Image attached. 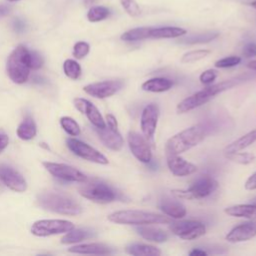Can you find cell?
<instances>
[{"label": "cell", "instance_id": "obj_1", "mask_svg": "<svg viewBox=\"0 0 256 256\" xmlns=\"http://www.w3.org/2000/svg\"><path fill=\"white\" fill-rule=\"evenodd\" d=\"M249 78H250L249 75H240V76H237V77H234L231 79L221 81L216 84L208 85L206 88L197 91L196 93L192 94L191 96H188L187 98H185L181 102H179L176 107V110L180 114L189 112L197 107H200V106L206 104L207 102L212 100L218 94H220L228 89H231V88L245 82L246 80H249Z\"/></svg>", "mask_w": 256, "mask_h": 256}, {"label": "cell", "instance_id": "obj_2", "mask_svg": "<svg viewBox=\"0 0 256 256\" xmlns=\"http://www.w3.org/2000/svg\"><path fill=\"white\" fill-rule=\"evenodd\" d=\"M37 202L45 210L63 215H78L81 206L67 194L57 191H44L37 196Z\"/></svg>", "mask_w": 256, "mask_h": 256}, {"label": "cell", "instance_id": "obj_3", "mask_svg": "<svg viewBox=\"0 0 256 256\" xmlns=\"http://www.w3.org/2000/svg\"><path fill=\"white\" fill-rule=\"evenodd\" d=\"M206 135L205 128L198 124L188 127L170 137L165 144L166 154L179 155L198 145Z\"/></svg>", "mask_w": 256, "mask_h": 256}, {"label": "cell", "instance_id": "obj_4", "mask_svg": "<svg viewBox=\"0 0 256 256\" xmlns=\"http://www.w3.org/2000/svg\"><path fill=\"white\" fill-rule=\"evenodd\" d=\"M107 219L116 224L135 226L171 223V218L167 215L164 216L143 210H119L109 214Z\"/></svg>", "mask_w": 256, "mask_h": 256}, {"label": "cell", "instance_id": "obj_5", "mask_svg": "<svg viewBox=\"0 0 256 256\" xmlns=\"http://www.w3.org/2000/svg\"><path fill=\"white\" fill-rule=\"evenodd\" d=\"M6 69L9 78L14 83H25L31 70L30 50L23 45L17 46L8 57Z\"/></svg>", "mask_w": 256, "mask_h": 256}, {"label": "cell", "instance_id": "obj_6", "mask_svg": "<svg viewBox=\"0 0 256 256\" xmlns=\"http://www.w3.org/2000/svg\"><path fill=\"white\" fill-rule=\"evenodd\" d=\"M84 183L85 184L79 188V193L88 200L99 204H107L118 198L117 192L108 184L100 180L93 179L88 182L85 181Z\"/></svg>", "mask_w": 256, "mask_h": 256}, {"label": "cell", "instance_id": "obj_7", "mask_svg": "<svg viewBox=\"0 0 256 256\" xmlns=\"http://www.w3.org/2000/svg\"><path fill=\"white\" fill-rule=\"evenodd\" d=\"M218 188V182L210 175H203L193 184L184 190H173L172 193L177 198L203 199L210 196Z\"/></svg>", "mask_w": 256, "mask_h": 256}, {"label": "cell", "instance_id": "obj_8", "mask_svg": "<svg viewBox=\"0 0 256 256\" xmlns=\"http://www.w3.org/2000/svg\"><path fill=\"white\" fill-rule=\"evenodd\" d=\"M73 228L74 224L68 220L44 219L34 222L31 226V232L35 236L46 237L55 234L67 233Z\"/></svg>", "mask_w": 256, "mask_h": 256}, {"label": "cell", "instance_id": "obj_9", "mask_svg": "<svg viewBox=\"0 0 256 256\" xmlns=\"http://www.w3.org/2000/svg\"><path fill=\"white\" fill-rule=\"evenodd\" d=\"M170 231L183 240H195L206 233V226L197 220H184L173 222L169 226Z\"/></svg>", "mask_w": 256, "mask_h": 256}, {"label": "cell", "instance_id": "obj_10", "mask_svg": "<svg viewBox=\"0 0 256 256\" xmlns=\"http://www.w3.org/2000/svg\"><path fill=\"white\" fill-rule=\"evenodd\" d=\"M66 144L69 150L80 158L102 165H106L109 163L105 155H103L101 152H99L98 150H96L95 148L81 140L75 138H68L66 140Z\"/></svg>", "mask_w": 256, "mask_h": 256}, {"label": "cell", "instance_id": "obj_11", "mask_svg": "<svg viewBox=\"0 0 256 256\" xmlns=\"http://www.w3.org/2000/svg\"><path fill=\"white\" fill-rule=\"evenodd\" d=\"M127 142L133 156L142 163L148 164L152 160V151L149 141L144 135L135 131H129L127 134Z\"/></svg>", "mask_w": 256, "mask_h": 256}, {"label": "cell", "instance_id": "obj_12", "mask_svg": "<svg viewBox=\"0 0 256 256\" xmlns=\"http://www.w3.org/2000/svg\"><path fill=\"white\" fill-rule=\"evenodd\" d=\"M43 166L46 168V170L52 174L53 176L69 181V182H79L84 183L88 180L87 176L79 171L78 169L69 166L67 164L63 163H54V162H43Z\"/></svg>", "mask_w": 256, "mask_h": 256}, {"label": "cell", "instance_id": "obj_13", "mask_svg": "<svg viewBox=\"0 0 256 256\" xmlns=\"http://www.w3.org/2000/svg\"><path fill=\"white\" fill-rule=\"evenodd\" d=\"M123 86L124 82L122 80H105L88 84L84 86L83 90L90 96L104 99L116 94L123 88Z\"/></svg>", "mask_w": 256, "mask_h": 256}, {"label": "cell", "instance_id": "obj_14", "mask_svg": "<svg viewBox=\"0 0 256 256\" xmlns=\"http://www.w3.org/2000/svg\"><path fill=\"white\" fill-rule=\"evenodd\" d=\"M159 118V107L154 104H148L144 107L140 118V128L148 141H152Z\"/></svg>", "mask_w": 256, "mask_h": 256}, {"label": "cell", "instance_id": "obj_15", "mask_svg": "<svg viewBox=\"0 0 256 256\" xmlns=\"http://www.w3.org/2000/svg\"><path fill=\"white\" fill-rule=\"evenodd\" d=\"M0 180L9 189L16 192H24L27 189V183L24 177L12 167L0 164Z\"/></svg>", "mask_w": 256, "mask_h": 256}, {"label": "cell", "instance_id": "obj_16", "mask_svg": "<svg viewBox=\"0 0 256 256\" xmlns=\"http://www.w3.org/2000/svg\"><path fill=\"white\" fill-rule=\"evenodd\" d=\"M256 236V221L251 220L233 227L226 235V240L230 243L248 241Z\"/></svg>", "mask_w": 256, "mask_h": 256}, {"label": "cell", "instance_id": "obj_17", "mask_svg": "<svg viewBox=\"0 0 256 256\" xmlns=\"http://www.w3.org/2000/svg\"><path fill=\"white\" fill-rule=\"evenodd\" d=\"M166 162L169 171L177 177H184L191 175L197 171V166L191 162L186 161L184 158L173 155L166 154Z\"/></svg>", "mask_w": 256, "mask_h": 256}, {"label": "cell", "instance_id": "obj_18", "mask_svg": "<svg viewBox=\"0 0 256 256\" xmlns=\"http://www.w3.org/2000/svg\"><path fill=\"white\" fill-rule=\"evenodd\" d=\"M95 132L97 133L99 139L104 144V146L108 149L113 151H120L122 149L124 145V140L118 130L115 131L106 126L104 128L95 127Z\"/></svg>", "mask_w": 256, "mask_h": 256}, {"label": "cell", "instance_id": "obj_19", "mask_svg": "<svg viewBox=\"0 0 256 256\" xmlns=\"http://www.w3.org/2000/svg\"><path fill=\"white\" fill-rule=\"evenodd\" d=\"M159 208L165 215H167L171 219H181L187 213L186 207L180 201L168 197L160 200Z\"/></svg>", "mask_w": 256, "mask_h": 256}, {"label": "cell", "instance_id": "obj_20", "mask_svg": "<svg viewBox=\"0 0 256 256\" xmlns=\"http://www.w3.org/2000/svg\"><path fill=\"white\" fill-rule=\"evenodd\" d=\"M136 231L138 235H140L145 240L156 242V243H163L166 242L169 238L167 232L163 229L155 226L150 225H138L136 227Z\"/></svg>", "mask_w": 256, "mask_h": 256}, {"label": "cell", "instance_id": "obj_21", "mask_svg": "<svg viewBox=\"0 0 256 256\" xmlns=\"http://www.w3.org/2000/svg\"><path fill=\"white\" fill-rule=\"evenodd\" d=\"M71 253L77 254H93V255H108L113 251L112 249L103 243H87L72 246L68 249Z\"/></svg>", "mask_w": 256, "mask_h": 256}, {"label": "cell", "instance_id": "obj_22", "mask_svg": "<svg viewBox=\"0 0 256 256\" xmlns=\"http://www.w3.org/2000/svg\"><path fill=\"white\" fill-rule=\"evenodd\" d=\"M224 212L232 217L256 220V204H237L224 209Z\"/></svg>", "mask_w": 256, "mask_h": 256}, {"label": "cell", "instance_id": "obj_23", "mask_svg": "<svg viewBox=\"0 0 256 256\" xmlns=\"http://www.w3.org/2000/svg\"><path fill=\"white\" fill-rule=\"evenodd\" d=\"M187 31L180 27L175 26H164L150 28L149 38L152 39H167V38H178L185 35Z\"/></svg>", "mask_w": 256, "mask_h": 256}, {"label": "cell", "instance_id": "obj_24", "mask_svg": "<svg viewBox=\"0 0 256 256\" xmlns=\"http://www.w3.org/2000/svg\"><path fill=\"white\" fill-rule=\"evenodd\" d=\"M172 86H173L172 80L164 77H155L143 82L141 85V89L147 92L162 93L171 89Z\"/></svg>", "mask_w": 256, "mask_h": 256}, {"label": "cell", "instance_id": "obj_25", "mask_svg": "<svg viewBox=\"0 0 256 256\" xmlns=\"http://www.w3.org/2000/svg\"><path fill=\"white\" fill-rule=\"evenodd\" d=\"M254 142H256V128L249 131L248 133L244 134L243 136H241L240 138L231 142L230 144H228L224 148V154L241 151V150L247 148L248 146L252 145Z\"/></svg>", "mask_w": 256, "mask_h": 256}, {"label": "cell", "instance_id": "obj_26", "mask_svg": "<svg viewBox=\"0 0 256 256\" xmlns=\"http://www.w3.org/2000/svg\"><path fill=\"white\" fill-rule=\"evenodd\" d=\"M125 251L133 256H159L161 250L153 245L143 243H131L126 246Z\"/></svg>", "mask_w": 256, "mask_h": 256}, {"label": "cell", "instance_id": "obj_27", "mask_svg": "<svg viewBox=\"0 0 256 256\" xmlns=\"http://www.w3.org/2000/svg\"><path fill=\"white\" fill-rule=\"evenodd\" d=\"M17 136L22 140H31L37 133L36 124L31 116H26L17 128Z\"/></svg>", "mask_w": 256, "mask_h": 256}, {"label": "cell", "instance_id": "obj_28", "mask_svg": "<svg viewBox=\"0 0 256 256\" xmlns=\"http://www.w3.org/2000/svg\"><path fill=\"white\" fill-rule=\"evenodd\" d=\"M219 36L218 32H205V33H200V34H194L190 36H186L184 38H181L178 42L181 44H188V45H193V44H203V43H209L216 39Z\"/></svg>", "mask_w": 256, "mask_h": 256}, {"label": "cell", "instance_id": "obj_29", "mask_svg": "<svg viewBox=\"0 0 256 256\" xmlns=\"http://www.w3.org/2000/svg\"><path fill=\"white\" fill-rule=\"evenodd\" d=\"M83 113L87 116L88 120L92 123V125L94 127H96V128L106 127V122H105L103 116L101 115V113L99 112L97 107L93 103H91L90 101L87 102Z\"/></svg>", "mask_w": 256, "mask_h": 256}, {"label": "cell", "instance_id": "obj_30", "mask_svg": "<svg viewBox=\"0 0 256 256\" xmlns=\"http://www.w3.org/2000/svg\"><path fill=\"white\" fill-rule=\"evenodd\" d=\"M151 27H137L124 32L121 35V40L125 42H135L149 38Z\"/></svg>", "mask_w": 256, "mask_h": 256}, {"label": "cell", "instance_id": "obj_31", "mask_svg": "<svg viewBox=\"0 0 256 256\" xmlns=\"http://www.w3.org/2000/svg\"><path fill=\"white\" fill-rule=\"evenodd\" d=\"M93 236V232L86 229H72L67 232L66 235L61 239V243L63 244H72L78 243L84 239L90 238Z\"/></svg>", "mask_w": 256, "mask_h": 256}, {"label": "cell", "instance_id": "obj_32", "mask_svg": "<svg viewBox=\"0 0 256 256\" xmlns=\"http://www.w3.org/2000/svg\"><path fill=\"white\" fill-rule=\"evenodd\" d=\"M110 15V10L105 6H93L88 10L87 19L90 22H99Z\"/></svg>", "mask_w": 256, "mask_h": 256}, {"label": "cell", "instance_id": "obj_33", "mask_svg": "<svg viewBox=\"0 0 256 256\" xmlns=\"http://www.w3.org/2000/svg\"><path fill=\"white\" fill-rule=\"evenodd\" d=\"M225 157L233 162H236L238 164H242V165H247L250 164L252 162H254L255 160V155L253 153L250 152H232V153H227L225 154Z\"/></svg>", "mask_w": 256, "mask_h": 256}, {"label": "cell", "instance_id": "obj_34", "mask_svg": "<svg viewBox=\"0 0 256 256\" xmlns=\"http://www.w3.org/2000/svg\"><path fill=\"white\" fill-rule=\"evenodd\" d=\"M63 70L67 77L76 80L81 75V66L73 59H67L63 63Z\"/></svg>", "mask_w": 256, "mask_h": 256}, {"label": "cell", "instance_id": "obj_35", "mask_svg": "<svg viewBox=\"0 0 256 256\" xmlns=\"http://www.w3.org/2000/svg\"><path fill=\"white\" fill-rule=\"evenodd\" d=\"M60 124H61V127L64 129V131L71 136H78L81 132L79 124L71 117H68V116L62 117L60 119Z\"/></svg>", "mask_w": 256, "mask_h": 256}, {"label": "cell", "instance_id": "obj_36", "mask_svg": "<svg viewBox=\"0 0 256 256\" xmlns=\"http://www.w3.org/2000/svg\"><path fill=\"white\" fill-rule=\"evenodd\" d=\"M210 54V50L208 49H199V50H193L185 53L181 57L182 63H193L196 61H199L201 59H204Z\"/></svg>", "mask_w": 256, "mask_h": 256}, {"label": "cell", "instance_id": "obj_37", "mask_svg": "<svg viewBox=\"0 0 256 256\" xmlns=\"http://www.w3.org/2000/svg\"><path fill=\"white\" fill-rule=\"evenodd\" d=\"M120 3L128 15L137 17L141 14V9L135 0H120Z\"/></svg>", "mask_w": 256, "mask_h": 256}, {"label": "cell", "instance_id": "obj_38", "mask_svg": "<svg viewBox=\"0 0 256 256\" xmlns=\"http://www.w3.org/2000/svg\"><path fill=\"white\" fill-rule=\"evenodd\" d=\"M240 62H241V57L239 56H227L217 60L214 66L216 68H230L238 65Z\"/></svg>", "mask_w": 256, "mask_h": 256}, {"label": "cell", "instance_id": "obj_39", "mask_svg": "<svg viewBox=\"0 0 256 256\" xmlns=\"http://www.w3.org/2000/svg\"><path fill=\"white\" fill-rule=\"evenodd\" d=\"M89 51H90L89 44L84 41H79L75 43L73 47V56L76 59H82L89 53Z\"/></svg>", "mask_w": 256, "mask_h": 256}, {"label": "cell", "instance_id": "obj_40", "mask_svg": "<svg viewBox=\"0 0 256 256\" xmlns=\"http://www.w3.org/2000/svg\"><path fill=\"white\" fill-rule=\"evenodd\" d=\"M216 77H217V72L213 69H208V70L203 71L200 74L199 80L204 85H211L215 81Z\"/></svg>", "mask_w": 256, "mask_h": 256}, {"label": "cell", "instance_id": "obj_41", "mask_svg": "<svg viewBox=\"0 0 256 256\" xmlns=\"http://www.w3.org/2000/svg\"><path fill=\"white\" fill-rule=\"evenodd\" d=\"M43 63H44L43 57L37 51L30 50V66H31V69L37 70V69H39L43 66Z\"/></svg>", "mask_w": 256, "mask_h": 256}, {"label": "cell", "instance_id": "obj_42", "mask_svg": "<svg viewBox=\"0 0 256 256\" xmlns=\"http://www.w3.org/2000/svg\"><path fill=\"white\" fill-rule=\"evenodd\" d=\"M12 27L16 33H23L27 28V24L23 19L15 18L12 22Z\"/></svg>", "mask_w": 256, "mask_h": 256}, {"label": "cell", "instance_id": "obj_43", "mask_svg": "<svg viewBox=\"0 0 256 256\" xmlns=\"http://www.w3.org/2000/svg\"><path fill=\"white\" fill-rule=\"evenodd\" d=\"M243 55L246 58H251L256 56V43H247L243 48Z\"/></svg>", "mask_w": 256, "mask_h": 256}, {"label": "cell", "instance_id": "obj_44", "mask_svg": "<svg viewBox=\"0 0 256 256\" xmlns=\"http://www.w3.org/2000/svg\"><path fill=\"white\" fill-rule=\"evenodd\" d=\"M106 126L109 127L112 130H115V131L118 130L117 119L114 115H112V114H107L106 115Z\"/></svg>", "mask_w": 256, "mask_h": 256}, {"label": "cell", "instance_id": "obj_45", "mask_svg": "<svg viewBox=\"0 0 256 256\" xmlns=\"http://www.w3.org/2000/svg\"><path fill=\"white\" fill-rule=\"evenodd\" d=\"M244 188L246 190H256V172L248 177L244 184Z\"/></svg>", "mask_w": 256, "mask_h": 256}, {"label": "cell", "instance_id": "obj_46", "mask_svg": "<svg viewBox=\"0 0 256 256\" xmlns=\"http://www.w3.org/2000/svg\"><path fill=\"white\" fill-rule=\"evenodd\" d=\"M8 143H9L8 135L0 132V153L6 149V147L8 146Z\"/></svg>", "mask_w": 256, "mask_h": 256}, {"label": "cell", "instance_id": "obj_47", "mask_svg": "<svg viewBox=\"0 0 256 256\" xmlns=\"http://www.w3.org/2000/svg\"><path fill=\"white\" fill-rule=\"evenodd\" d=\"M11 12V7L8 5L0 4V18L7 16Z\"/></svg>", "mask_w": 256, "mask_h": 256}, {"label": "cell", "instance_id": "obj_48", "mask_svg": "<svg viewBox=\"0 0 256 256\" xmlns=\"http://www.w3.org/2000/svg\"><path fill=\"white\" fill-rule=\"evenodd\" d=\"M207 254L208 253L206 251L201 250L199 248H194L193 250H191L189 252V255H191V256H203V255H207Z\"/></svg>", "mask_w": 256, "mask_h": 256}, {"label": "cell", "instance_id": "obj_49", "mask_svg": "<svg viewBox=\"0 0 256 256\" xmlns=\"http://www.w3.org/2000/svg\"><path fill=\"white\" fill-rule=\"evenodd\" d=\"M247 67H248L249 69H251V70L256 71V60L250 61V62L247 64Z\"/></svg>", "mask_w": 256, "mask_h": 256}, {"label": "cell", "instance_id": "obj_50", "mask_svg": "<svg viewBox=\"0 0 256 256\" xmlns=\"http://www.w3.org/2000/svg\"><path fill=\"white\" fill-rule=\"evenodd\" d=\"M33 82H35V83H38V84H42V83H45L46 81H45V79H43L42 77H39V76H35V77H34V80H33Z\"/></svg>", "mask_w": 256, "mask_h": 256}, {"label": "cell", "instance_id": "obj_51", "mask_svg": "<svg viewBox=\"0 0 256 256\" xmlns=\"http://www.w3.org/2000/svg\"><path fill=\"white\" fill-rule=\"evenodd\" d=\"M251 6H252L253 8H255V9H256V0H255V1H253V2L251 3Z\"/></svg>", "mask_w": 256, "mask_h": 256}, {"label": "cell", "instance_id": "obj_52", "mask_svg": "<svg viewBox=\"0 0 256 256\" xmlns=\"http://www.w3.org/2000/svg\"><path fill=\"white\" fill-rule=\"evenodd\" d=\"M251 203H253V204H256V197H255L254 199H252V200H251Z\"/></svg>", "mask_w": 256, "mask_h": 256}, {"label": "cell", "instance_id": "obj_53", "mask_svg": "<svg viewBox=\"0 0 256 256\" xmlns=\"http://www.w3.org/2000/svg\"><path fill=\"white\" fill-rule=\"evenodd\" d=\"M8 1H18V0H8Z\"/></svg>", "mask_w": 256, "mask_h": 256}]
</instances>
